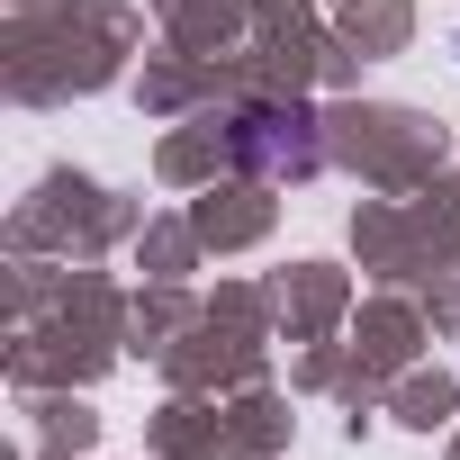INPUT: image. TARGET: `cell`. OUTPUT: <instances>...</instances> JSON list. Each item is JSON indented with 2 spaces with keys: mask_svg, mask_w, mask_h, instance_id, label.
<instances>
[{
  "mask_svg": "<svg viewBox=\"0 0 460 460\" xmlns=\"http://www.w3.org/2000/svg\"><path fill=\"white\" fill-rule=\"evenodd\" d=\"M235 154H244L253 172H289V181H307V172H316L307 109H244V118H235Z\"/></svg>",
  "mask_w": 460,
  "mask_h": 460,
  "instance_id": "cell-1",
  "label": "cell"
}]
</instances>
